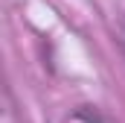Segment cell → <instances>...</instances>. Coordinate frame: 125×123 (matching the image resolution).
<instances>
[{"mask_svg": "<svg viewBox=\"0 0 125 123\" xmlns=\"http://www.w3.org/2000/svg\"><path fill=\"white\" fill-rule=\"evenodd\" d=\"M119 38H122V47H125V27H122V35H119Z\"/></svg>", "mask_w": 125, "mask_h": 123, "instance_id": "obj_1", "label": "cell"}]
</instances>
